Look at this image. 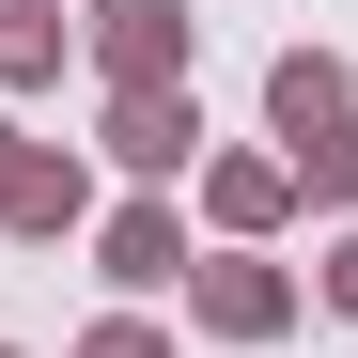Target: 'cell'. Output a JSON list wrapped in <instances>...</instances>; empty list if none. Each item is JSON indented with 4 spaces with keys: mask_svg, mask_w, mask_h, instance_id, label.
<instances>
[{
    "mask_svg": "<svg viewBox=\"0 0 358 358\" xmlns=\"http://www.w3.org/2000/svg\"><path fill=\"white\" fill-rule=\"evenodd\" d=\"M16 187H31V156H16V125H0V218H16Z\"/></svg>",
    "mask_w": 358,
    "mask_h": 358,
    "instance_id": "8",
    "label": "cell"
},
{
    "mask_svg": "<svg viewBox=\"0 0 358 358\" xmlns=\"http://www.w3.org/2000/svg\"><path fill=\"white\" fill-rule=\"evenodd\" d=\"M47 47H63V31H47V0H0V78H31Z\"/></svg>",
    "mask_w": 358,
    "mask_h": 358,
    "instance_id": "6",
    "label": "cell"
},
{
    "mask_svg": "<svg viewBox=\"0 0 358 358\" xmlns=\"http://www.w3.org/2000/svg\"><path fill=\"white\" fill-rule=\"evenodd\" d=\"M327 296H343V312H358V250H343V265H327Z\"/></svg>",
    "mask_w": 358,
    "mask_h": 358,
    "instance_id": "10",
    "label": "cell"
},
{
    "mask_svg": "<svg viewBox=\"0 0 358 358\" xmlns=\"http://www.w3.org/2000/svg\"><path fill=\"white\" fill-rule=\"evenodd\" d=\"M265 94H280V125H296V141H312V125H343V63H312V47H296Z\"/></svg>",
    "mask_w": 358,
    "mask_h": 358,
    "instance_id": "3",
    "label": "cell"
},
{
    "mask_svg": "<svg viewBox=\"0 0 358 358\" xmlns=\"http://www.w3.org/2000/svg\"><path fill=\"white\" fill-rule=\"evenodd\" d=\"M94 358H156V343H141V327H94Z\"/></svg>",
    "mask_w": 358,
    "mask_h": 358,
    "instance_id": "9",
    "label": "cell"
},
{
    "mask_svg": "<svg viewBox=\"0 0 358 358\" xmlns=\"http://www.w3.org/2000/svg\"><path fill=\"white\" fill-rule=\"evenodd\" d=\"M312 187H358V125H327V156H312Z\"/></svg>",
    "mask_w": 358,
    "mask_h": 358,
    "instance_id": "7",
    "label": "cell"
},
{
    "mask_svg": "<svg viewBox=\"0 0 358 358\" xmlns=\"http://www.w3.org/2000/svg\"><path fill=\"white\" fill-rule=\"evenodd\" d=\"M109 280H187V250H171V218H125V234H109Z\"/></svg>",
    "mask_w": 358,
    "mask_h": 358,
    "instance_id": "5",
    "label": "cell"
},
{
    "mask_svg": "<svg viewBox=\"0 0 358 358\" xmlns=\"http://www.w3.org/2000/svg\"><path fill=\"white\" fill-rule=\"evenodd\" d=\"M94 47H109V78H125V94H156V78H171V47H187V16H171V0H109V31H94Z\"/></svg>",
    "mask_w": 358,
    "mask_h": 358,
    "instance_id": "1",
    "label": "cell"
},
{
    "mask_svg": "<svg viewBox=\"0 0 358 358\" xmlns=\"http://www.w3.org/2000/svg\"><path fill=\"white\" fill-rule=\"evenodd\" d=\"M187 141H203V125H187L171 94H125V125H109V156H125V171H171Z\"/></svg>",
    "mask_w": 358,
    "mask_h": 358,
    "instance_id": "2",
    "label": "cell"
},
{
    "mask_svg": "<svg viewBox=\"0 0 358 358\" xmlns=\"http://www.w3.org/2000/svg\"><path fill=\"white\" fill-rule=\"evenodd\" d=\"M203 312L250 343V327H280V280H265V265H203Z\"/></svg>",
    "mask_w": 358,
    "mask_h": 358,
    "instance_id": "4",
    "label": "cell"
}]
</instances>
